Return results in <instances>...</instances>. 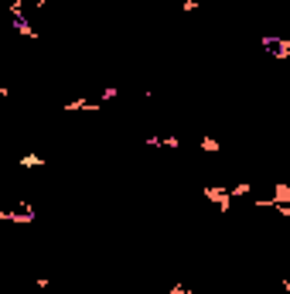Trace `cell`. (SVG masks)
Listing matches in <instances>:
<instances>
[{"instance_id":"8992f818","label":"cell","mask_w":290,"mask_h":294,"mask_svg":"<svg viewBox=\"0 0 290 294\" xmlns=\"http://www.w3.org/2000/svg\"><path fill=\"white\" fill-rule=\"evenodd\" d=\"M116 96H120V89H116V86H106V89L99 92V103H106V99H116Z\"/></svg>"},{"instance_id":"6da1fadb","label":"cell","mask_w":290,"mask_h":294,"mask_svg":"<svg viewBox=\"0 0 290 294\" xmlns=\"http://www.w3.org/2000/svg\"><path fill=\"white\" fill-rule=\"evenodd\" d=\"M202 195H205L209 202H215V206H218V212H229V209H232V202H236V199L229 195V188H205Z\"/></svg>"},{"instance_id":"277c9868","label":"cell","mask_w":290,"mask_h":294,"mask_svg":"<svg viewBox=\"0 0 290 294\" xmlns=\"http://www.w3.org/2000/svg\"><path fill=\"white\" fill-rule=\"evenodd\" d=\"M229 195H232V199H246V195H249V181H239L236 188H229Z\"/></svg>"},{"instance_id":"3957f363","label":"cell","mask_w":290,"mask_h":294,"mask_svg":"<svg viewBox=\"0 0 290 294\" xmlns=\"http://www.w3.org/2000/svg\"><path fill=\"white\" fill-rule=\"evenodd\" d=\"M17 164H21V168H41L45 161H41L38 154H24V157H17Z\"/></svg>"},{"instance_id":"9c48e42d","label":"cell","mask_w":290,"mask_h":294,"mask_svg":"<svg viewBox=\"0 0 290 294\" xmlns=\"http://www.w3.org/2000/svg\"><path fill=\"white\" fill-rule=\"evenodd\" d=\"M3 96H10V89H7V86H0V99H3Z\"/></svg>"},{"instance_id":"7a4b0ae2","label":"cell","mask_w":290,"mask_h":294,"mask_svg":"<svg viewBox=\"0 0 290 294\" xmlns=\"http://www.w3.org/2000/svg\"><path fill=\"white\" fill-rule=\"evenodd\" d=\"M14 28H17V34H24V38H38V31H34L24 17H17V21H14Z\"/></svg>"},{"instance_id":"5b68a950","label":"cell","mask_w":290,"mask_h":294,"mask_svg":"<svg viewBox=\"0 0 290 294\" xmlns=\"http://www.w3.org/2000/svg\"><path fill=\"white\" fill-rule=\"evenodd\" d=\"M202 150H205V154H218V150H222V144H218L215 137H205V141H202Z\"/></svg>"},{"instance_id":"52a82bcc","label":"cell","mask_w":290,"mask_h":294,"mask_svg":"<svg viewBox=\"0 0 290 294\" xmlns=\"http://www.w3.org/2000/svg\"><path fill=\"white\" fill-rule=\"evenodd\" d=\"M160 147H181L178 137H160Z\"/></svg>"},{"instance_id":"ba28073f","label":"cell","mask_w":290,"mask_h":294,"mask_svg":"<svg viewBox=\"0 0 290 294\" xmlns=\"http://www.w3.org/2000/svg\"><path fill=\"white\" fill-rule=\"evenodd\" d=\"M31 3H34L38 10H45V3H52V0H31Z\"/></svg>"}]
</instances>
